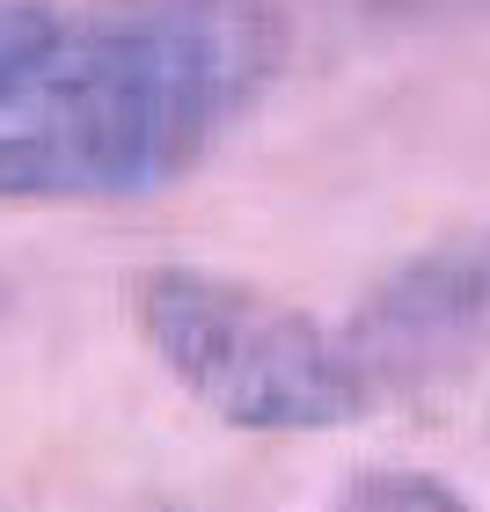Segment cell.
I'll use <instances>...</instances> for the list:
<instances>
[{"label":"cell","mask_w":490,"mask_h":512,"mask_svg":"<svg viewBox=\"0 0 490 512\" xmlns=\"http://www.w3.org/2000/svg\"><path fill=\"white\" fill-rule=\"evenodd\" d=\"M286 66L271 0H103L66 15L44 81L0 125V205L169 191Z\"/></svg>","instance_id":"obj_1"},{"label":"cell","mask_w":490,"mask_h":512,"mask_svg":"<svg viewBox=\"0 0 490 512\" xmlns=\"http://www.w3.org/2000/svg\"><path fill=\"white\" fill-rule=\"evenodd\" d=\"M330 512H476V505L432 469H359L330 498Z\"/></svg>","instance_id":"obj_5"},{"label":"cell","mask_w":490,"mask_h":512,"mask_svg":"<svg viewBox=\"0 0 490 512\" xmlns=\"http://www.w3.org/2000/svg\"><path fill=\"white\" fill-rule=\"evenodd\" d=\"M373 403L425 395L490 366V220L417 249L337 330Z\"/></svg>","instance_id":"obj_3"},{"label":"cell","mask_w":490,"mask_h":512,"mask_svg":"<svg viewBox=\"0 0 490 512\" xmlns=\"http://www.w3.org/2000/svg\"><path fill=\"white\" fill-rule=\"evenodd\" d=\"M132 330L161 374L235 432H330L373 410L337 330L249 278L154 264L132 278Z\"/></svg>","instance_id":"obj_2"},{"label":"cell","mask_w":490,"mask_h":512,"mask_svg":"<svg viewBox=\"0 0 490 512\" xmlns=\"http://www.w3.org/2000/svg\"><path fill=\"white\" fill-rule=\"evenodd\" d=\"M59 37H66V8H52V0H0V118L44 81Z\"/></svg>","instance_id":"obj_4"}]
</instances>
